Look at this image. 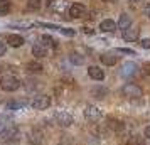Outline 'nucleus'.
Returning <instances> with one entry per match:
<instances>
[{
    "mask_svg": "<svg viewBox=\"0 0 150 145\" xmlns=\"http://www.w3.org/2000/svg\"><path fill=\"white\" fill-rule=\"evenodd\" d=\"M122 95L128 100H140L143 96V90L135 83H127L122 88Z\"/></svg>",
    "mask_w": 150,
    "mask_h": 145,
    "instance_id": "nucleus-1",
    "label": "nucleus"
},
{
    "mask_svg": "<svg viewBox=\"0 0 150 145\" xmlns=\"http://www.w3.org/2000/svg\"><path fill=\"white\" fill-rule=\"evenodd\" d=\"M21 79L17 76H12V74H8V76H2L0 79V88L4 91H7V93H12V91L19 90L21 88Z\"/></svg>",
    "mask_w": 150,
    "mask_h": 145,
    "instance_id": "nucleus-2",
    "label": "nucleus"
},
{
    "mask_svg": "<svg viewBox=\"0 0 150 145\" xmlns=\"http://www.w3.org/2000/svg\"><path fill=\"white\" fill-rule=\"evenodd\" d=\"M54 120H56V123L59 125V127H62V128H69L71 125L74 123L73 115L68 113V111H64V110H57L54 113Z\"/></svg>",
    "mask_w": 150,
    "mask_h": 145,
    "instance_id": "nucleus-3",
    "label": "nucleus"
},
{
    "mask_svg": "<svg viewBox=\"0 0 150 145\" xmlns=\"http://www.w3.org/2000/svg\"><path fill=\"white\" fill-rule=\"evenodd\" d=\"M0 137H2V140H5V142H15V140L21 138V128L15 127V125H7L5 130L0 133Z\"/></svg>",
    "mask_w": 150,
    "mask_h": 145,
    "instance_id": "nucleus-4",
    "label": "nucleus"
},
{
    "mask_svg": "<svg viewBox=\"0 0 150 145\" xmlns=\"http://www.w3.org/2000/svg\"><path fill=\"white\" fill-rule=\"evenodd\" d=\"M30 106L34 108V110H47L49 106H51V96L47 95H37V96L30 101Z\"/></svg>",
    "mask_w": 150,
    "mask_h": 145,
    "instance_id": "nucleus-5",
    "label": "nucleus"
},
{
    "mask_svg": "<svg viewBox=\"0 0 150 145\" xmlns=\"http://www.w3.org/2000/svg\"><path fill=\"white\" fill-rule=\"evenodd\" d=\"M84 117H86V120H89V122H98V120L103 118V111L100 110L98 106H95V105H88V106L84 108Z\"/></svg>",
    "mask_w": 150,
    "mask_h": 145,
    "instance_id": "nucleus-6",
    "label": "nucleus"
},
{
    "mask_svg": "<svg viewBox=\"0 0 150 145\" xmlns=\"http://www.w3.org/2000/svg\"><path fill=\"white\" fill-rule=\"evenodd\" d=\"M138 73V66H137L135 62L132 61H127L122 64V68H120V74L123 78H133Z\"/></svg>",
    "mask_w": 150,
    "mask_h": 145,
    "instance_id": "nucleus-7",
    "label": "nucleus"
},
{
    "mask_svg": "<svg viewBox=\"0 0 150 145\" xmlns=\"http://www.w3.org/2000/svg\"><path fill=\"white\" fill-rule=\"evenodd\" d=\"M106 127H108L111 132H115V133H122V132L127 130V125H125V122L118 120V118H110L108 123H106Z\"/></svg>",
    "mask_w": 150,
    "mask_h": 145,
    "instance_id": "nucleus-8",
    "label": "nucleus"
},
{
    "mask_svg": "<svg viewBox=\"0 0 150 145\" xmlns=\"http://www.w3.org/2000/svg\"><path fill=\"white\" fill-rule=\"evenodd\" d=\"M68 14H69V17H73V19H79V17H83V15L86 14V7L83 5V4H73L71 7H69V10H68Z\"/></svg>",
    "mask_w": 150,
    "mask_h": 145,
    "instance_id": "nucleus-9",
    "label": "nucleus"
},
{
    "mask_svg": "<svg viewBox=\"0 0 150 145\" xmlns=\"http://www.w3.org/2000/svg\"><path fill=\"white\" fill-rule=\"evenodd\" d=\"M32 56H35L37 59H41V57H47L51 56V49H47L46 46H42L41 42H37L32 46Z\"/></svg>",
    "mask_w": 150,
    "mask_h": 145,
    "instance_id": "nucleus-10",
    "label": "nucleus"
},
{
    "mask_svg": "<svg viewBox=\"0 0 150 145\" xmlns=\"http://www.w3.org/2000/svg\"><path fill=\"white\" fill-rule=\"evenodd\" d=\"M51 8L57 12V14H66L69 10V4L68 0H52L51 2Z\"/></svg>",
    "mask_w": 150,
    "mask_h": 145,
    "instance_id": "nucleus-11",
    "label": "nucleus"
},
{
    "mask_svg": "<svg viewBox=\"0 0 150 145\" xmlns=\"http://www.w3.org/2000/svg\"><path fill=\"white\" fill-rule=\"evenodd\" d=\"M24 37L19 34H8L7 37H5V44H8L10 47H21V46H24Z\"/></svg>",
    "mask_w": 150,
    "mask_h": 145,
    "instance_id": "nucleus-12",
    "label": "nucleus"
},
{
    "mask_svg": "<svg viewBox=\"0 0 150 145\" xmlns=\"http://www.w3.org/2000/svg\"><path fill=\"white\" fill-rule=\"evenodd\" d=\"M88 76L91 78V79H95V81H103V79H105V73H103V69L98 68V66H89Z\"/></svg>",
    "mask_w": 150,
    "mask_h": 145,
    "instance_id": "nucleus-13",
    "label": "nucleus"
},
{
    "mask_svg": "<svg viewBox=\"0 0 150 145\" xmlns=\"http://www.w3.org/2000/svg\"><path fill=\"white\" fill-rule=\"evenodd\" d=\"M116 27L122 29V30H127V29H130V27H132V17H130L128 14H125V12H123V14L120 15V19H118Z\"/></svg>",
    "mask_w": 150,
    "mask_h": 145,
    "instance_id": "nucleus-14",
    "label": "nucleus"
},
{
    "mask_svg": "<svg viewBox=\"0 0 150 145\" xmlns=\"http://www.w3.org/2000/svg\"><path fill=\"white\" fill-rule=\"evenodd\" d=\"M89 95L93 98H96V100H103L108 95V88H105V86H95V88L89 90Z\"/></svg>",
    "mask_w": 150,
    "mask_h": 145,
    "instance_id": "nucleus-15",
    "label": "nucleus"
},
{
    "mask_svg": "<svg viewBox=\"0 0 150 145\" xmlns=\"http://www.w3.org/2000/svg\"><path fill=\"white\" fill-rule=\"evenodd\" d=\"M100 59L105 66H115L116 62H118V56H115L113 52H105V54L100 56Z\"/></svg>",
    "mask_w": 150,
    "mask_h": 145,
    "instance_id": "nucleus-16",
    "label": "nucleus"
},
{
    "mask_svg": "<svg viewBox=\"0 0 150 145\" xmlns=\"http://www.w3.org/2000/svg\"><path fill=\"white\" fill-rule=\"evenodd\" d=\"M29 103L25 100H15V101H10L7 103V110L10 111H19V110H24V108H27Z\"/></svg>",
    "mask_w": 150,
    "mask_h": 145,
    "instance_id": "nucleus-17",
    "label": "nucleus"
},
{
    "mask_svg": "<svg viewBox=\"0 0 150 145\" xmlns=\"http://www.w3.org/2000/svg\"><path fill=\"white\" fill-rule=\"evenodd\" d=\"M100 30H103V32H115L116 22L111 21V19H105V21H101V24H100Z\"/></svg>",
    "mask_w": 150,
    "mask_h": 145,
    "instance_id": "nucleus-18",
    "label": "nucleus"
},
{
    "mask_svg": "<svg viewBox=\"0 0 150 145\" xmlns=\"http://www.w3.org/2000/svg\"><path fill=\"white\" fill-rule=\"evenodd\" d=\"M123 39L127 42H135L137 39H138V29L130 27V29H127V30H123Z\"/></svg>",
    "mask_w": 150,
    "mask_h": 145,
    "instance_id": "nucleus-19",
    "label": "nucleus"
},
{
    "mask_svg": "<svg viewBox=\"0 0 150 145\" xmlns=\"http://www.w3.org/2000/svg\"><path fill=\"white\" fill-rule=\"evenodd\" d=\"M125 145H145V137H143V135H138V133L130 135V137L127 138Z\"/></svg>",
    "mask_w": 150,
    "mask_h": 145,
    "instance_id": "nucleus-20",
    "label": "nucleus"
},
{
    "mask_svg": "<svg viewBox=\"0 0 150 145\" xmlns=\"http://www.w3.org/2000/svg\"><path fill=\"white\" fill-rule=\"evenodd\" d=\"M68 57H69V62H73L74 66H81V64H84V61H86V57L83 54H78V52H71Z\"/></svg>",
    "mask_w": 150,
    "mask_h": 145,
    "instance_id": "nucleus-21",
    "label": "nucleus"
},
{
    "mask_svg": "<svg viewBox=\"0 0 150 145\" xmlns=\"http://www.w3.org/2000/svg\"><path fill=\"white\" fill-rule=\"evenodd\" d=\"M27 71L29 73H42L44 71V66H42L39 61H30V62H27Z\"/></svg>",
    "mask_w": 150,
    "mask_h": 145,
    "instance_id": "nucleus-22",
    "label": "nucleus"
},
{
    "mask_svg": "<svg viewBox=\"0 0 150 145\" xmlns=\"http://www.w3.org/2000/svg\"><path fill=\"white\" fill-rule=\"evenodd\" d=\"M41 44H42V46H46L47 49H56L57 41H54L51 35H41Z\"/></svg>",
    "mask_w": 150,
    "mask_h": 145,
    "instance_id": "nucleus-23",
    "label": "nucleus"
},
{
    "mask_svg": "<svg viewBox=\"0 0 150 145\" xmlns=\"http://www.w3.org/2000/svg\"><path fill=\"white\" fill-rule=\"evenodd\" d=\"M12 10V2L10 0H0V15H7Z\"/></svg>",
    "mask_w": 150,
    "mask_h": 145,
    "instance_id": "nucleus-24",
    "label": "nucleus"
},
{
    "mask_svg": "<svg viewBox=\"0 0 150 145\" xmlns=\"http://www.w3.org/2000/svg\"><path fill=\"white\" fill-rule=\"evenodd\" d=\"M42 5V0H27V8L29 10H39Z\"/></svg>",
    "mask_w": 150,
    "mask_h": 145,
    "instance_id": "nucleus-25",
    "label": "nucleus"
},
{
    "mask_svg": "<svg viewBox=\"0 0 150 145\" xmlns=\"http://www.w3.org/2000/svg\"><path fill=\"white\" fill-rule=\"evenodd\" d=\"M59 32H62L64 35H69V37H73V35L76 34V32L73 30V29H64V27H61V29H59Z\"/></svg>",
    "mask_w": 150,
    "mask_h": 145,
    "instance_id": "nucleus-26",
    "label": "nucleus"
},
{
    "mask_svg": "<svg viewBox=\"0 0 150 145\" xmlns=\"http://www.w3.org/2000/svg\"><path fill=\"white\" fill-rule=\"evenodd\" d=\"M142 71H143V74H145V76H150V62H145V64H143Z\"/></svg>",
    "mask_w": 150,
    "mask_h": 145,
    "instance_id": "nucleus-27",
    "label": "nucleus"
},
{
    "mask_svg": "<svg viewBox=\"0 0 150 145\" xmlns=\"http://www.w3.org/2000/svg\"><path fill=\"white\" fill-rule=\"evenodd\" d=\"M30 140H32L34 144H37V142H41V140H42V135H41V133H37V132H35L34 135L30 137Z\"/></svg>",
    "mask_w": 150,
    "mask_h": 145,
    "instance_id": "nucleus-28",
    "label": "nucleus"
},
{
    "mask_svg": "<svg viewBox=\"0 0 150 145\" xmlns=\"http://www.w3.org/2000/svg\"><path fill=\"white\" fill-rule=\"evenodd\" d=\"M5 52H7V44L0 41V56H5Z\"/></svg>",
    "mask_w": 150,
    "mask_h": 145,
    "instance_id": "nucleus-29",
    "label": "nucleus"
},
{
    "mask_svg": "<svg viewBox=\"0 0 150 145\" xmlns=\"http://www.w3.org/2000/svg\"><path fill=\"white\" fill-rule=\"evenodd\" d=\"M140 46H142L143 49H150V39H142V41H140Z\"/></svg>",
    "mask_w": 150,
    "mask_h": 145,
    "instance_id": "nucleus-30",
    "label": "nucleus"
},
{
    "mask_svg": "<svg viewBox=\"0 0 150 145\" xmlns=\"http://www.w3.org/2000/svg\"><path fill=\"white\" fill-rule=\"evenodd\" d=\"M118 52H123V54H135L132 49H127V47H118Z\"/></svg>",
    "mask_w": 150,
    "mask_h": 145,
    "instance_id": "nucleus-31",
    "label": "nucleus"
},
{
    "mask_svg": "<svg viewBox=\"0 0 150 145\" xmlns=\"http://www.w3.org/2000/svg\"><path fill=\"white\" fill-rule=\"evenodd\" d=\"M143 137L150 140V125H147V127H145V130H143Z\"/></svg>",
    "mask_w": 150,
    "mask_h": 145,
    "instance_id": "nucleus-32",
    "label": "nucleus"
},
{
    "mask_svg": "<svg viewBox=\"0 0 150 145\" xmlns=\"http://www.w3.org/2000/svg\"><path fill=\"white\" fill-rule=\"evenodd\" d=\"M5 127H7V122H5L4 118H0V133L5 130Z\"/></svg>",
    "mask_w": 150,
    "mask_h": 145,
    "instance_id": "nucleus-33",
    "label": "nucleus"
},
{
    "mask_svg": "<svg viewBox=\"0 0 150 145\" xmlns=\"http://www.w3.org/2000/svg\"><path fill=\"white\" fill-rule=\"evenodd\" d=\"M145 15L150 19V4H147V5H145Z\"/></svg>",
    "mask_w": 150,
    "mask_h": 145,
    "instance_id": "nucleus-34",
    "label": "nucleus"
},
{
    "mask_svg": "<svg viewBox=\"0 0 150 145\" xmlns=\"http://www.w3.org/2000/svg\"><path fill=\"white\" fill-rule=\"evenodd\" d=\"M83 30H84V32H86V34H93V32H95V30H93V29H89V27H83Z\"/></svg>",
    "mask_w": 150,
    "mask_h": 145,
    "instance_id": "nucleus-35",
    "label": "nucleus"
},
{
    "mask_svg": "<svg viewBox=\"0 0 150 145\" xmlns=\"http://www.w3.org/2000/svg\"><path fill=\"white\" fill-rule=\"evenodd\" d=\"M101 2H106V4H115L116 0H101Z\"/></svg>",
    "mask_w": 150,
    "mask_h": 145,
    "instance_id": "nucleus-36",
    "label": "nucleus"
},
{
    "mask_svg": "<svg viewBox=\"0 0 150 145\" xmlns=\"http://www.w3.org/2000/svg\"><path fill=\"white\" fill-rule=\"evenodd\" d=\"M2 71H4V66H2V64H0V73H2Z\"/></svg>",
    "mask_w": 150,
    "mask_h": 145,
    "instance_id": "nucleus-37",
    "label": "nucleus"
},
{
    "mask_svg": "<svg viewBox=\"0 0 150 145\" xmlns=\"http://www.w3.org/2000/svg\"><path fill=\"white\" fill-rule=\"evenodd\" d=\"M130 2H138V0H130Z\"/></svg>",
    "mask_w": 150,
    "mask_h": 145,
    "instance_id": "nucleus-38",
    "label": "nucleus"
},
{
    "mask_svg": "<svg viewBox=\"0 0 150 145\" xmlns=\"http://www.w3.org/2000/svg\"><path fill=\"white\" fill-rule=\"evenodd\" d=\"M5 145H12V144H5Z\"/></svg>",
    "mask_w": 150,
    "mask_h": 145,
    "instance_id": "nucleus-39",
    "label": "nucleus"
}]
</instances>
